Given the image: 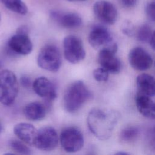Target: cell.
<instances>
[{
    "instance_id": "cell-1",
    "label": "cell",
    "mask_w": 155,
    "mask_h": 155,
    "mask_svg": "<svg viewBox=\"0 0 155 155\" xmlns=\"http://www.w3.org/2000/svg\"><path fill=\"white\" fill-rule=\"evenodd\" d=\"M120 118V114L113 110L94 108L89 112L87 124L90 131L99 139H108L112 134Z\"/></svg>"
},
{
    "instance_id": "cell-2",
    "label": "cell",
    "mask_w": 155,
    "mask_h": 155,
    "mask_svg": "<svg viewBox=\"0 0 155 155\" xmlns=\"http://www.w3.org/2000/svg\"><path fill=\"white\" fill-rule=\"evenodd\" d=\"M91 97V93L82 81H75L65 90L63 100L64 108L69 113H74Z\"/></svg>"
},
{
    "instance_id": "cell-3",
    "label": "cell",
    "mask_w": 155,
    "mask_h": 155,
    "mask_svg": "<svg viewBox=\"0 0 155 155\" xmlns=\"http://www.w3.org/2000/svg\"><path fill=\"white\" fill-rule=\"evenodd\" d=\"M19 91V85L13 72L8 70L0 71V102L6 106L15 101Z\"/></svg>"
},
{
    "instance_id": "cell-4",
    "label": "cell",
    "mask_w": 155,
    "mask_h": 155,
    "mask_svg": "<svg viewBox=\"0 0 155 155\" xmlns=\"http://www.w3.org/2000/svg\"><path fill=\"white\" fill-rule=\"evenodd\" d=\"M61 55L58 47L53 45H47L40 50L37 63L41 68L51 71H57L61 65Z\"/></svg>"
},
{
    "instance_id": "cell-5",
    "label": "cell",
    "mask_w": 155,
    "mask_h": 155,
    "mask_svg": "<svg viewBox=\"0 0 155 155\" xmlns=\"http://www.w3.org/2000/svg\"><path fill=\"white\" fill-rule=\"evenodd\" d=\"M64 54L67 61L71 64H77L85 57V51L81 40L77 36L70 35L63 41Z\"/></svg>"
},
{
    "instance_id": "cell-6",
    "label": "cell",
    "mask_w": 155,
    "mask_h": 155,
    "mask_svg": "<svg viewBox=\"0 0 155 155\" xmlns=\"http://www.w3.org/2000/svg\"><path fill=\"white\" fill-rule=\"evenodd\" d=\"M60 142L64 151L68 153H75L83 147L84 139L79 129L75 127H68L61 132Z\"/></svg>"
},
{
    "instance_id": "cell-7",
    "label": "cell",
    "mask_w": 155,
    "mask_h": 155,
    "mask_svg": "<svg viewBox=\"0 0 155 155\" xmlns=\"http://www.w3.org/2000/svg\"><path fill=\"white\" fill-rule=\"evenodd\" d=\"M59 138L56 130L50 126H45L37 130L33 145L42 151H51L58 145Z\"/></svg>"
},
{
    "instance_id": "cell-8",
    "label": "cell",
    "mask_w": 155,
    "mask_h": 155,
    "mask_svg": "<svg viewBox=\"0 0 155 155\" xmlns=\"http://www.w3.org/2000/svg\"><path fill=\"white\" fill-rule=\"evenodd\" d=\"M117 49V44L113 43L104 47L99 53L98 62L101 67L105 69L108 73L116 74L120 71V61L115 56Z\"/></svg>"
},
{
    "instance_id": "cell-9",
    "label": "cell",
    "mask_w": 155,
    "mask_h": 155,
    "mask_svg": "<svg viewBox=\"0 0 155 155\" xmlns=\"http://www.w3.org/2000/svg\"><path fill=\"white\" fill-rule=\"evenodd\" d=\"M8 46L12 51L21 55H27L30 53L33 49V44L28 37L27 28L25 27H19L16 33L8 40Z\"/></svg>"
},
{
    "instance_id": "cell-10",
    "label": "cell",
    "mask_w": 155,
    "mask_h": 155,
    "mask_svg": "<svg viewBox=\"0 0 155 155\" xmlns=\"http://www.w3.org/2000/svg\"><path fill=\"white\" fill-rule=\"evenodd\" d=\"M93 12L97 19L104 24H113L117 19V10L114 5L108 1H96L93 5Z\"/></svg>"
},
{
    "instance_id": "cell-11",
    "label": "cell",
    "mask_w": 155,
    "mask_h": 155,
    "mask_svg": "<svg viewBox=\"0 0 155 155\" xmlns=\"http://www.w3.org/2000/svg\"><path fill=\"white\" fill-rule=\"evenodd\" d=\"M130 65L136 70L143 71L149 69L153 64L150 54L143 48L137 47L131 49L128 54Z\"/></svg>"
},
{
    "instance_id": "cell-12",
    "label": "cell",
    "mask_w": 155,
    "mask_h": 155,
    "mask_svg": "<svg viewBox=\"0 0 155 155\" xmlns=\"http://www.w3.org/2000/svg\"><path fill=\"white\" fill-rule=\"evenodd\" d=\"M112 41V36L105 27L95 25L91 30L88 35V42L94 48L108 45Z\"/></svg>"
},
{
    "instance_id": "cell-13",
    "label": "cell",
    "mask_w": 155,
    "mask_h": 155,
    "mask_svg": "<svg viewBox=\"0 0 155 155\" xmlns=\"http://www.w3.org/2000/svg\"><path fill=\"white\" fill-rule=\"evenodd\" d=\"M32 87L34 91L40 97L52 101L56 97V90L54 85L47 78L39 77L36 79Z\"/></svg>"
},
{
    "instance_id": "cell-14",
    "label": "cell",
    "mask_w": 155,
    "mask_h": 155,
    "mask_svg": "<svg viewBox=\"0 0 155 155\" xmlns=\"http://www.w3.org/2000/svg\"><path fill=\"white\" fill-rule=\"evenodd\" d=\"M50 16L59 25L67 28L78 27L82 24L81 18L76 13H63L54 11L51 12Z\"/></svg>"
},
{
    "instance_id": "cell-15",
    "label": "cell",
    "mask_w": 155,
    "mask_h": 155,
    "mask_svg": "<svg viewBox=\"0 0 155 155\" xmlns=\"http://www.w3.org/2000/svg\"><path fill=\"white\" fill-rule=\"evenodd\" d=\"M135 103L137 110L142 116L150 119H155V102L151 97L137 92Z\"/></svg>"
},
{
    "instance_id": "cell-16",
    "label": "cell",
    "mask_w": 155,
    "mask_h": 155,
    "mask_svg": "<svg viewBox=\"0 0 155 155\" xmlns=\"http://www.w3.org/2000/svg\"><path fill=\"white\" fill-rule=\"evenodd\" d=\"M37 130L35 127L29 123L21 122L13 127V133L23 142L33 145L34 139Z\"/></svg>"
},
{
    "instance_id": "cell-17",
    "label": "cell",
    "mask_w": 155,
    "mask_h": 155,
    "mask_svg": "<svg viewBox=\"0 0 155 155\" xmlns=\"http://www.w3.org/2000/svg\"><path fill=\"white\" fill-rule=\"evenodd\" d=\"M138 92L146 96H155V78L150 74L143 73L136 78Z\"/></svg>"
},
{
    "instance_id": "cell-18",
    "label": "cell",
    "mask_w": 155,
    "mask_h": 155,
    "mask_svg": "<svg viewBox=\"0 0 155 155\" xmlns=\"http://www.w3.org/2000/svg\"><path fill=\"white\" fill-rule=\"evenodd\" d=\"M25 116L31 120L42 119L46 114L45 106L39 102H33L27 104L23 110Z\"/></svg>"
},
{
    "instance_id": "cell-19",
    "label": "cell",
    "mask_w": 155,
    "mask_h": 155,
    "mask_svg": "<svg viewBox=\"0 0 155 155\" xmlns=\"http://www.w3.org/2000/svg\"><path fill=\"white\" fill-rule=\"evenodd\" d=\"M1 2L10 10L20 15H25L27 7L22 0H0Z\"/></svg>"
},
{
    "instance_id": "cell-20",
    "label": "cell",
    "mask_w": 155,
    "mask_h": 155,
    "mask_svg": "<svg viewBox=\"0 0 155 155\" xmlns=\"http://www.w3.org/2000/svg\"><path fill=\"white\" fill-rule=\"evenodd\" d=\"M139 134V129L137 127H128L124 128L120 134V139L126 142H131L137 138Z\"/></svg>"
},
{
    "instance_id": "cell-21",
    "label": "cell",
    "mask_w": 155,
    "mask_h": 155,
    "mask_svg": "<svg viewBox=\"0 0 155 155\" xmlns=\"http://www.w3.org/2000/svg\"><path fill=\"white\" fill-rule=\"evenodd\" d=\"M151 30L150 26L147 24L141 25L137 31V38L142 42H150L151 35Z\"/></svg>"
},
{
    "instance_id": "cell-22",
    "label": "cell",
    "mask_w": 155,
    "mask_h": 155,
    "mask_svg": "<svg viewBox=\"0 0 155 155\" xmlns=\"http://www.w3.org/2000/svg\"><path fill=\"white\" fill-rule=\"evenodd\" d=\"M10 145L16 152L22 155H30L31 151L24 142L17 140H12L10 142Z\"/></svg>"
},
{
    "instance_id": "cell-23",
    "label": "cell",
    "mask_w": 155,
    "mask_h": 155,
    "mask_svg": "<svg viewBox=\"0 0 155 155\" xmlns=\"http://www.w3.org/2000/svg\"><path fill=\"white\" fill-rule=\"evenodd\" d=\"M108 72L102 67L94 70L93 75L96 81L98 82H105L108 78Z\"/></svg>"
},
{
    "instance_id": "cell-24",
    "label": "cell",
    "mask_w": 155,
    "mask_h": 155,
    "mask_svg": "<svg viewBox=\"0 0 155 155\" xmlns=\"http://www.w3.org/2000/svg\"><path fill=\"white\" fill-rule=\"evenodd\" d=\"M145 13L150 20L155 22V2H151L146 5Z\"/></svg>"
},
{
    "instance_id": "cell-25",
    "label": "cell",
    "mask_w": 155,
    "mask_h": 155,
    "mask_svg": "<svg viewBox=\"0 0 155 155\" xmlns=\"http://www.w3.org/2000/svg\"><path fill=\"white\" fill-rule=\"evenodd\" d=\"M148 137L150 145L155 149V124L150 129Z\"/></svg>"
},
{
    "instance_id": "cell-26",
    "label": "cell",
    "mask_w": 155,
    "mask_h": 155,
    "mask_svg": "<svg viewBox=\"0 0 155 155\" xmlns=\"http://www.w3.org/2000/svg\"><path fill=\"white\" fill-rule=\"evenodd\" d=\"M21 84L25 88H28L31 85V81L29 78L27 76H22L21 78Z\"/></svg>"
},
{
    "instance_id": "cell-27",
    "label": "cell",
    "mask_w": 155,
    "mask_h": 155,
    "mask_svg": "<svg viewBox=\"0 0 155 155\" xmlns=\"http://www.w3.org/2000/svg\"><path fill=\"white\" fill-rule=\"evenodd\" d=\"M120 1L125 6L128 7L134 6L137 2V0H120Z\"/></svg>"
},
{
    "instance_id": "cell-28",
    "label": "cell",
    "mask_w": 155,
    "mask_h": 155,
    "mask_svg": "<svg viewBox=\"0 0 155 155\" xmlns=\"http://www.w3.org/2000/svg\"><path fill=\"white\" fill-rule=\"evenodd\" d=\"M150 44L152 47V48L155 50V30L153 32L150 41Z\"/></svg>"
},
{
    "instance_id": "cell-29",
    "label": "cell",
    "mask_w": 155,
    "mask_h": 155,
    "mask_svg": "<svg viewBox=\"0 0 155 155\" xmlns=\"http://www.w3.org/2000/svg\"><path fill=\"white\" fill-rule=\"evenodd\" d=\"M114 155H131V154H129L128 153H127V152L119 151V152H117V153H115Z\"/></svg>"
},
{
    "instance_id": "cell-30",
    "label": "cell",
    "mask_w": 155,
    "mask_h": 155,
    "mask_svg": "<svg viewBox=\"0 0 155 155\" xmlns=\"http://www.w3.org/2000/svg\"><path fill=\"white\" fill-rule=\"evenodd\" d=\"M68 1H85V0H67Z\"/></svg>"
},
{
    "instance_id": "cell-31",
    "label": "cell",
    "mask_w": 155,
    "mask_h": 155,
    "mask_svg": "<svg viewBox=\"0 0 155 155\" xmlns=\"http://www.w3.org/2000/svg\"><path fill=\"white\" fill-rule=\"evenodd\" d=\"M3 155H15L13 154H12V153H6V154H4Z\"/></svg>"
},
{
    "instance_id": "cell-32",
    "label": "cell",
    "mask_w": 155,
    "mask_h": 155,
    "mask_svg": "<svg viewBox=\"0 0 155 155\" xmlns=\"http://www.w3.org/2000/svg\"><path fill=\"white\" fill-rule=\"evenodd\" d=\"M1 131H2V125H1V124L0 122V133H1Z\"/></svg>"
},
{
    "instance_id": "cell-33",
    "label": "cell",
    "mask_w": 155,
    "mask_h": 155,
    "mask_svg": "<svg viewBox=\"0 0 155 155\" xmlns=\"http://www.w3.org/2000/svg\"><path fill=\"white\" fill-rule=\"evenodd\" d=\"M0 19H1V17H0Z\"/></svg>"
}]
</instances>
